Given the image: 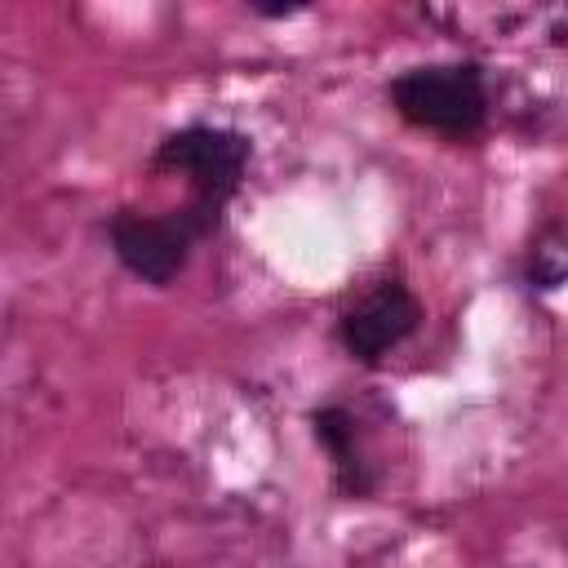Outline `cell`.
I'll list each match as a JSON object with an SVG mask.
<instances>
[{"mask_svg": "<svg viewBox=\"0 0 568 568\" xmlns=\"http://www.w3.org/2000/svg\"><path fill=\"white\" fill-rule=\"evenodd\" d=\"M248 164V138L235 129H213V124H191L178 129L160 142L155 151V169L164 173H182L191 182V204L178 213L191 235H209L222 222L226 200L240 191Z\"/></svg>", "mask_w": 568, "mask_h": 568, "instance_id": "1", "label": "cell"}, {"mask_svg": "<svg viewBox=\"0 0 568 568\" xmlns=\"http://www.w3.org/2000/svg\"><path fill=\"white\" fill-rule=\"evenodd\" d=\"M390 102L408 124L444 138H470L488 115L484 75L475 62L413 67L390 84Z\"/></svg>", "mask_w": 568, "mask_h": 568, "instance_id": "2", "label": "cell"}, {"mask_svg": "<svg viewBox=\"0 0 568 568\" xmlns=\"http://www.w3.org/2000/svg\"><path fill=\"white\" fill-rule=\"evenodd\" d=\"M191 226L173 213V217H146L133 209H120L111 217V248L124 262V271H133L146 284H169L191 253Z\"/></svg>", "mask_w": 568, "mask_h": 568, "instance_id": "3", "label": "cell"}, {"mask_svg": "<svg viewBox=\"0 0 568 568\" xmlns=\"http://www.w3.org/2000/svg\"><path fill=\"white\" fill-rule=\"evenodd\" d=\"M422 324V302L399 284V280H382L359 306H351L337 320V337L346 346L351 359L359 364H377L390 346H399L413 328Z\"/></svg>", "mask_w": 568, "mask_h": 568, "instance_id": "4", "label": "cell"}, {"mask_svg": "<svg viewBox=\"0 0 568 568\" xmlns=\"http://www.w3.org/2000/svg\"><path fill=\"white\" fill-rule=\"evenodd\" d=\"M311 430L320 439V448L333 457V470H337V488L346 497H364L373 488V479L364 475V462L355 453V422L346 408H320L311 413Z\"/></svg>", "mask_w": 568, "mask_h": 568, "instance_id": "5", "label": "cell"}, {"mask_svg": "<svg viewBox=\"0 0 568 568\" xmlns=\"http://www.w3.org/2000/svg\"><path fill=\"white\" fill-rule=\"evenodd\" d=\"M306 4L297 0V4H253V13H262V18H293V13H302Z\"/></svg>", "mask_w": 568, "mask_h": 568, "instance_id": "6", "label": "cell"}]
</instances>
